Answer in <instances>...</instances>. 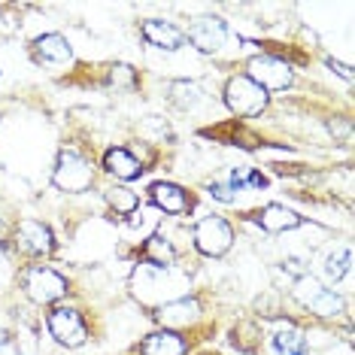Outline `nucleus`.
<instances>
[{
    "label": "nucleus",
    "instance_id": "nucleus-1",
    "mask_svg": "<svg viewBox=\"0 0 355 355\" xmlns=\"http://www.w3.org/2000/svg\"><path fill=\"white\" fill-rule=\"evenodd\" d=\"M225 103L234 116H258L268 107V92H261L249 76H231L225 85Z\"/></svg>",
    "mask_w": 355,
    "mask_h": 355
},
{
    "label": "nucleus",
    "instance_id": "nucleus-2",
    "mask_svg": "<svg viewBox=\"0 0 355 355\" xmlns=\"http://www.w3.org/2000/svg\"><path fill=\"white\" fill-rule=\"evenodd\" d=\"M92 180H94V171L88 164V158H83L76 149H64L58 155V164H55L52 182L61 191H85Z\"/></svg>",
    "mask_w": 355,
    "mask_h": 355
},
{
    "label": "nucleus",
    "instance_id": "nucleus-3",
    "mask_svg": "<svg viewBox=\"0 0 355 355\" xmlns=\"http://www.w3.org/2000/svg\"><path fill=\"white\" fill-rule=\"evenodd\" d=\"M295 297H297V304H304L306 310L319 313V316H337V313H343L340 295H334L331 288H325L316 277H310V273H304L301 279H295Z\"/></svg>",
    "mask_w": 355,
    "mask_h": 355
},
{
    "label": "nucleus",
    "instance_id": "nucleus-4",
    "mask_svg": "<svg viewBox=\"0 0 355 355\" xmlns=\"http://www.w3.org/2000/svg\"><path fill=\"white\" fill-rule=\"evenodd\" d=\"M231 243H234V231H231V225L225 222V219H219V216H207V219L198 222V228H195V246L204 255L219 258V255L228 252Z\"/></svg>",
    "mask_w": 355,
    "mask_h": 355
},
{
    "label": "nucleus",
    "instance_id": "nucleus-5",
    "mask_svg": "<svg viewBox=\"0 0 355 355\" xmlns=\"http://www.w3.org/2000/svg\"><path fill=\"white\" fill-rule=\"evenodd\" d=\"M252 83L261 88V92H282V88L292 85V70L288 64H282L279 58H270V55H255L249 61V73Z\"/></svg>",
    "mask_w": 355,
    "mask_h": 355
},
{
    "label": "nucleus",
    "instance_id": "nucleus-6",
    "mask_svg": "<svg viewBox=\"0 0 355 355\" xmlns=\"http://www.w3.org/2000/svg\"><path fill=\"white\" fill-rule=\"evenodd\" d=\"M25 292L34 304H52L67 295V279L52 268H31L25 273Z\"/></svg>",
    "mask_w": 355,
    "mask_h": 355
},
{
    "label": "nucleus",
    "instance_id": "nucleus-7",
    "mask_svg": "<svg viewBox=\"0 0 355 355\" xmlns=\"http://www.w3.org/2000/svg\"><path fill=\"white\" fill-rule=\"evenodd\" d=\"M49 334L67 349H76V346L88 340V328L83 316L76 310H70V306H58V310L49 313Z\"/></svg>",
    "mask_w": 355,
    "mask_h": 355
},
{
    "label": "nucleus",
    "instance_id": "nucleus-8",
    "mask_svg": "<svg viewBox=\"0 0 355 355\" xmlns=\"http://www.w3.org/2000/svg\"><path fill=\"white\" fill-rule=\"evenodd\" d=\"M191 46H198L200 52H219L228 40V25L216 15H200L189 25V31L182 34Z\"/></svg>",
    "mask_w": 355,
    "mask_h": 355
},
{
    "label": "nucleus",
    "instance_id": "nucleus-9",
    "mask_svg": "<svg viewBox=\"0 0 355 355\" xmlns=\"http://www.w3.org/2000/svg\"><path fill=\"white\" fill-rule=\"evenodd\" d=\"M15 240H19V246L25 249L31 255H49L55 249V237L52 231L46 228L43 222H34V219H25L19 225V231H15Z\"/></svg>",
    "mask_w": 355,
    "mask_h": 355
},
{
    "label": "nucleus",
    "instance_id": "nucleus-10",
    "mask_svg": "<svg viewBox=\"0 0 355 355\" xmlns=\"http://www.w3.org/2000/svg\"><path fill=\"white\" fill-rule=\"evenodd\" d=\"M143 37H146L149 46H155V49H164V52H176L185 43L182 31L173 28L171 21H161V19L143 21Z\"/></svg>",
    "mask_w": 355,
    "mask_h": 355
},
{
    "label": "nucleus",
    "instance_id": "nucleus-11",
    "mask_svg": "<svg viewBox=\"0 0 355 355\" xmlns=\"http://www.w3.org/2000/svg\"><path fill=\"white\" fill-rule=\"evenodd\" d=\"M34 55L40 64H67L73 61V49L61 34H43L34 40Z\"/></svg>",
    "mask_w": 355,
    "mask_h": 355
},
{
    "label": "nucleus",
    "instance_id": "nucleus-12",
    "mask_svg": "<svg viewBox=\"0 0 355 355\" xmlns=\"http://www.w3.org/2000/svg\"><path fill=\"white\" fill-rule=\"evenodd\" d=\"M198 316H200L198 297H180V301H167L158 310L161 325H167V328H182V325H189V322H195Z\"/></svg>",
    "mask_w": 355,
    "mask_h": 355
},
{
    "label": "nucleus",
    "instance_id": "nucleus-13",
    "mask_svg": "<svg viewBox=\"0 0 355 355\" xmlns=\"http://www.w3.org/2000/svg\"><path fill=\"white\" fill-rule=\"evenodd\" d=\"M258 225H261L264 231H270V234H282V231H292L301 225V216L295 213V209H288V207H282V204H270V207H264L261 213L255 216Z\"/></svg>",
    "mask_w": 355,
    "mask_h": 355
},
{
    "label": "nucleus",
    "instance_id": "nucleus-14",
    "mask_svg": "<svg viewBox=\"0 0 355 355\" xmlns=\"http://www.w3.org/2000/svg\"><path fill=\"white\" fill-rule=\"evenodd\" d=\"M149 195H152V204H155L158 209H164V213H185V209H189L185 191L173 182H155L149 189Z\"/></svg>",
    "mask_w": 355,
    "mask_h": 355
},
{
    "label": "nucleus",
    "instance_id": "nucleus-15",
    "mask_svg": "<svg viewBox=\"0 0 355 355\" xmlns=\"http://www.w3.org/2000/svg\"><path fill=\"white\" fill-rule=\"evenodd\" d=\"M103 167H107L116 180H137V176L143 173L140 161H137L128 149H110L107 155H103Z\"/></svg>",
    "mask_w": 355,
    "mask_h": 355
},
{
    "label": "nucleus",
    "instance_id": "nucleus-16",
    "mask_svg": "<svg viewBox=\"0 0 355 355\" xmlns=\"http://www.w3.org/2000/svg\"><path fill=\"white\" fill-rule=\"evenodd\" d=\"M140 352L143 355H182L185 343H182V337L173 334V331H155V334H149L146 340H143Z\"/></svg>",
    "mask_w": 355,
    "mask_h": 355
},
{
    "label": "nucleus",
    "instance_id": "nucleus-17",
    "mask_svg": "<svg viewBox=\"0 0 355 355\" xmlns=\"http://www.w3.org/2000/svg\"><path fill=\"white\" fill-rule=\"evenodd\" d=\"M143 258H146V261L155 270H164V268H171V264H173L176 249H173V243L167 237H161V234H152V237L146 240V246H143Z\"/></svg>",
    "mask_w": 355,
    "mask_h": 355
},
{
    "label": "nucleus",
    "instance_id": "nucleus-18",
    "mask_svg": "<svg viewBox=\"0 0 355 355\" xmlns=\"http://www.w3.org/2000/svg\"><path fill=\"white\" fill-rule=\"evenodd\" d=\"M349 268H352V249L343 246V249H337V252H331L325 258V264H322V273H325L328 282H340L346 273H349Z\"/></svg>",
    "mask_w": 355,
    "mask_h": 355
},
{
    "label": "nucleus",
    "instance_id": "nucleus-19",
    "mask_svg": "<svg viewBox=\"0 0 355 355\" xmlns=\"http://www.w3.org/2000/svg\"><path fill=\"white\" fill-rule=\"evenodd\" d=\"M273 349L279 355H306V337L295 328H282L273 334Z\"/></svg>",
    "mask_w": 355,
    "mask_h": 355
},
{
    "label": "nucleus",
    "instance_id": "nucleus-20",
    "mask_svg": "<svg viewBox=\"0 0 355 355\" xmlns=\"http://www.w3.org/2000/svg\"><path fill=\"white\" fill-rule=\"evenodd\" d=\"M200 85L198 83H189V79H176L171 83V101L176 103L180 110H195L200 103Z\"/></svg>",
    "mask_w": 355,
    "mask_h": 355
},
{
    "label": "nucleus",
    "instance_id": "nucleus-21",
    "mask_svg": "<svg viewBox=\"0 0 355 355\" xmlns=\"http://www.w3.org/2000/svg\"><path fill=\"white\" fill-rule=\"evenodd\" d=\"M107 204L116 209V213L131 216V213H137V207H140V198H137L131 189H122V185H116V189L107 191Z\"/></svg>",
    "mask_w": 355,
    "mask_h": 355
},
{
    "label": "nucleus",
    "instance_id": "nucleus-22",
    "mask_svg": "<svg viewBox=\"0 0 355 355\" xmlns=\"http://www.w3.org/2000/svg\"><path fill=\"white\" fill-rule=\"evenodd\" d=\"M209 195H213L216 200H222V204H234L237 195H240V189L231 182V176H222V180L209 182Z\"/></svg>",
    "mask_w": 355,
    "mask_h": 355
},
{
    "label": "nucleus",
    "instance_id": "nucleus-23",
    "mask_svg": "<svg viewBox=\"0 0 355 355\" xmlns=\"http://www.w3.org/2000/svg\"><path fill=\"white\" fill-rule=\"evenodd\" d=\"M110 83H112V85H131V83H134V70L128 67V64H119V67H112Z\"/></svg>",
    "mask_w": 355,
    "mask_h": 355
},
{
    "label": "nucleus",
    "instance_id": "nucleus-24",
    "mask_svg": "<svg viewBox=\"0 0 355 355\" xmlns=\"http://www.w3.org/2000/svg\"><path fill=\"white\" fill-rule=\"evenodd\" d=\"M328 67H331V70H337V73H340V76L346 79V83H352V70L346 67V64H340V61H334V58H331V61H328Z\"/></svg>",
    "mask_w": 355,
    "mask_h": 355
},
{
    "label": "nucleus",
    "instance_id": "nucleus-25",
    "mask_svg": "<svg viewBox=\"0 0 355 355\" xmlns=\"http://www.w3.org/2000/svg\"><path fill=\"white\" fill-rule=\"evenodd\" d=\"M10 31H12V21L6 19L3 12H0V40H3V37H10Z\"/></svg>",
    "mask_w": 355,
    "mask_h": 355
},
{
    "label": "nucleus",
    "instance_id": "nucleus-26",
    "mask_svg": "<svg viewBox=\"0 0 355 355\" xmlns=\"http://www.w3.org/2000/svg\"><path fill=\"white\" fill-rule=\"evenodd\" d=\"M6 343H10V334H6V331H3V328H0V349H3V346H6Z\"/></svg>",
    "mask_w": 355,
    "mask_h": 355
}]
</instances>
